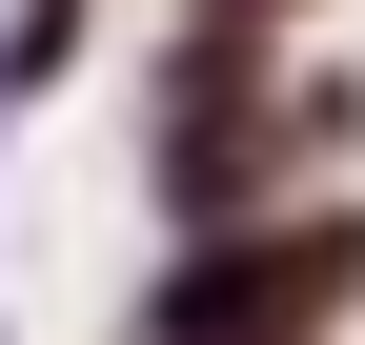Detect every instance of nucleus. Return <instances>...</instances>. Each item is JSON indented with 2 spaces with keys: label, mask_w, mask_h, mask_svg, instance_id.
<instances>
[{
  "label": "nucleus",
  "mask_w": 365,
  "mask_h": 345,
  "mask_svg": "<svg viewBox=\"0 0 365 345\" xmlns=\"http://www.w3.org/2000/svg\"><path fill=\"white\" fill-rule=\"evenodd\" d=\"M345 284H365V224L345 203H284V224H244V244H182V284H163L143 345H325Z\"/></svg>",
  "instance_id": "nucleus-1"
},
{
  "label": "nucleus",
  "mask_w": 365,
  "mask_h": 345,
  "mask_svg": "<svg viewBox=\"0 0 365 345\" xmlns=\"http://www.w3.org/2000/svg\"><path fill=\"white\" fill-rule=\"evenodd\" d=\"M223 21H284V0H223Z\"/></svg>",
  "instance_id": "nucleus-2"
}]
</instances>
